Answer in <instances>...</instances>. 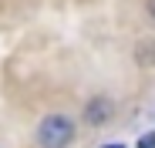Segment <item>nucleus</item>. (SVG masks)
I'll use <instances>...</instances> for the list:
<instances>
[{"label":"nucleus","mask_w":155,"mask_h":148,"mask_svg":"<svg viewBox=\"0 0 155 148\" xmlns=\"http://www.w3.org/2000/svg\"><path fill=\"white\" fill-rule=\"evenodd\" d=\"M37 145L41 148H71L78 138V128L68 114H47L41 125H37Z\"/></svg>","instance_id":"1"},{"label":"nucleus","mask_w":155,"mask_h":148,"mask_svg":"<svg viewBox=\"0 0 155 148\" xmlns=\"http://www.w3.org/2000/svg\"><path fill=\"white\" fill-rule=\"evenodd\" d=\"M111 114H115V101H111V98H105V94H101V98H91V101L84 105V121H88V125H105V121H111Z\"/></svg>","instance_id":"2"},{"label":"nucleus","mask_w":155,"mask_h":148,"mask_svg":"<svg viewBox=\"0 0 155 148\" xmlns=\"http://www.w3.org/2000/svg\"><path fill=\"white\" fill-rule=\"evenodd\" d=\"M135 61H138L142 67H152V64H155V40H138V47H135Z\"/></svg>","instance_id":"3"},{"label":"nucleus","mask_w":155,"mask_h":148,"mask_svg":"<svg viewBox=\"0 0 155 148\" xmlns=\"http://www.w3.org/2000/svg\"><path fill=\"white\" fill-rule=\"evenodd\" d=\"M138 148H155V131H148L145 138H138Z\"/></svg>","instance_id":"4"},{"label":"nucleus","mask_w":155,"mask_h":148,"mask_svg":"<svg viewBox=\"0 0 155 148\" xmlns=\"http://www.w3.org/2000/svg\"><path fill=\"white\" fill-rule=\"evenodd\" d=\"M145 14H148V20L155 24V0H148V4H145Z\"/></svg>","instance_id":"5"},{"label":"nucleus","mask_w":155,"mask_h":148,"mask_svg":"<svg viewBox=\"0 0 155 148\" xmlns=\"http://www.w3.org/2000/svg\"><path fill=\"white\" fill-rule=\"evenodd\" d=\"M101 148H125L121 141H111V145H101Z\"/></svg>","instance_id":"6"}]
</instances>
